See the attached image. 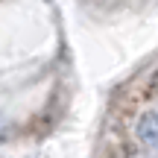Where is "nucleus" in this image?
Returning <instances> with one entry per match:
<instances>
[{
    "mask_svg": "<svg viewBox=\"0 0 158 158\" xmlns=\"http://www.w3.org/2000/svg\"><path fill=\"white\" fill-rule=\"evenodd\" d=\"M135 132H138V138H141V143L158 149V117L155 114H143V117L138 120Z\"/></svg>",
    "mask_w": 158,
    "mask_h": 158,
    "instance_id": "nucleus-1",
    "label": "nucleus"
}]
</instances>
